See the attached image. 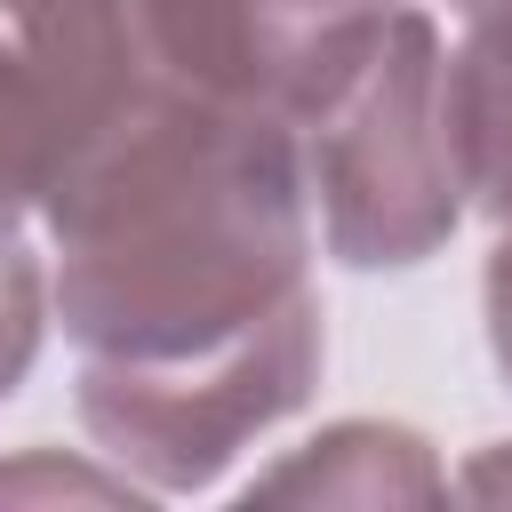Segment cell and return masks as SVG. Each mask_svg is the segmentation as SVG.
Segmentation results:
<instances>
[{
    "instance_id": "3",
    "label": "cell",
    "mask_w": 512,
    "mask_h": 512,
    "mask_svg": "<svg viewBox=\"0 0 512 512\" xmlns=\"http://www.w3.org/2000/svg\"><path fill=\"white\" fill-rule=\"evenodd\" d=\"M144 80L136 0H0V232L48 208Z\"/></svg>"
},
{
    "instance_id": "2",
    "label": "cell",
    "mask_w": 512,
    "mask_h": 512,
    "mask_svg": "<svg viewBox=\"0 0 512 512\" xmlns=\"http://www.w3.org/2000/svg\"><path fill=\"white\" fill-rule=\"evenodd\" d=\"M312 224L352 272H416L440 256L472 208L456 104H448V40L424 8H400L368 64L336 88V104L296 128Z\"/></svg>"
},
{
    "instance_id": "1",
    "label": "cell",
    "mask_w": 512,
    "mask_h": 512,
    "mask_svg": "<svg viewBox=\"0 0 512 512\" xmlns=\"http://www.w3.org/2000/svg\"><path fill=\"white\" fill-rule=\"evenodd\" d=\"M48 304L80 344V424L152 496L216 488L328 360L312 184L288 120L144 80L48 192Z\"/></svg>"
},
{
    "instance_id": "9",
    "label": "cell",
    "mask_w": 512,
    "mask_h": 512,
    "mask_svg": "<svg viewBox=\"0 0 512 512\" xmlns=\"http://www.w3.org/2000/svg\"><path fill=\"white\" fill-rule=\"evenodd\" d=\"M480 312H488V352H496V376L512 384V232H496V248H488V272H480Z\"/></svg>"
},
{
    "instance_id": "6",
    "label": "cell",
    "mask_w": 512,
    "mask_h": 512,
    "mask_svg": "<svg viewBox=\"0 0 512 512\" xmlns=\"http://www.w3.org/2000/svg\"><path fill=\"white\" fill-rule=\"evenodd\" d=\"M456 48H448V104L464 144L472 208L512 232V0H448Z\"/></svg>"
},
{
    "instance_id": "10",
    "label": "cell",
    "mask_w": 512,
    "mask_h": 512,
    "mask_svg": "<svg viewBox=\"0 0 512 512\" xmlns=\"http://www.w3.org/2000/svg\"><path fill=\"white\" fill-rule=\"evenodd\" d=\"M448 488H456V496H472V504H512V440L480 448V456H472Z\"/></svg>"
},
{
    "instance_id": "8",
    "label": "cell",
    "mask_w": 512,
    "mask_h": 512,
    "mask_svg": "<svg viewBox=\"0 0 512 512\" xmlns=\"http://www.w3.org/2000/svg\"><path fill=\"white\" fill-rule=\"evenodd\" d=\"M48 496H88V504H120V496H152L144 480H128L120 464L96 472V464H64L56 448H32L16 464H0V504H48Z\"/></svg>"
},
{
    "instance_id": "4",
    "label": "cell",
    "mask_w": 512,
    "mask_h": 512,
    "mask_svg": "<svg viewBox=\"0 0 512 512\" xmlns=\"http://www.w3.org/2000/svg\"><path fill=\"white\" fill-rule=\"evenodd\" d=\"M408 0H136L160 80L312 128Z\"/></svg>"
},
{
    "instance_id": "5",
    "label": "cell",
    "mask_w": 512,
    "mask_h": 512,
    "mask_svg": "<svg viewBox=\"0 0 512 512\" xmlns=\"http://www.w3.org/2000/svg\"><path fill=\"white\" fill-rule=\"evenodd\" d=\"M432 496H448L432 440L384 416H344L240 488V504H432Z\"/></svg>"
},
{
    "instance_id": "7",
    "label": "cell",
    "mask_w": 512,
    "mask_h": 512,
    "mask_svg": "<svg viewBox=\"0 0 512 512\" xmlns=\"http://www.w3.org/2000/svg\"><path fill=\"white\" fill-rule=\"evenodd\" d=\"M48 264L24 248V232H0V400L32 376L48 336Z\"/></svg>"
}]
</instances>
